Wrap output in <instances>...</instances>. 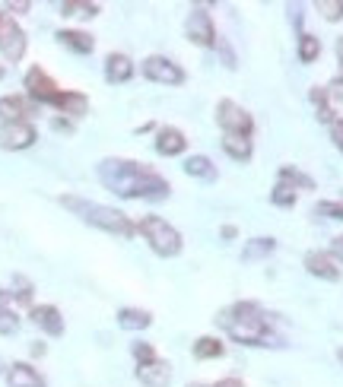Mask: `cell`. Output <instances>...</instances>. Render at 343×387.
<instances>
[{
    "mask_svg": "<svg viewBox=\"0 0 343 387\" xmlns=\"http://www.w3.org/2000/svg\"><path fill=\"white\" fill-rule=\"evenodd\" d=\"M96 175L105 191L124 197V200H165L172 191L162 175L134 159H115V156L102 159L96 166Z\"/></svg>",
    "mask_w": 343,
    "mask_h": 387,
    "instance_id": "6da1fadb",
    "label": "cell"
},
{
    "mask_svg": "<svg viewBox=\"0 0 343 387\" xmlns=\"http://www.w3.org/2000/svg\"><path fill=\"white\" fill-rule=\"evenodd\" d=\"M216 324L241 346H280L270 314L254 302H235L229 308H223Z\"/></svg>",
    "mask_w": 343,
    "mask_h": 387,
    "instance_id": "7a4b0ae2",
    "label": "cell"
},
{
    "mask_svg": "<svg viewBox=\"0 0 343 387\" xmlns=\"http://www.w3.org/2000/svg\"><path fill=\"white\" fill-rule=\"evenodd\" d=\"M61 203L67 210H74L76 216H80L86 226H96L102 228V232H111V235H121V238H131L134 232H137V226H134L127 216L121 213V210L115 207H105V203H92V200H83V197H70V194H64Z\"/></svg>",
    "mask_w": 343,
    "mask_h": 387,
    "instance_id": "3957f363",
    "label": "cell"
},
{
    "mask_svg": "<svg viewBox=\"0 0 343 387\" xmlns=\"http://www.w3.org/2000/svg\"><path fill=\"white\" fill-rule=\"evenodd\" d=\"M137 228L159 257H175L181 251V232L172 222H165L162 216H144Z\"/></svg>",
    "mask_w": 343,
    "mask_h": 387,
    "instance_id": "277c9868",
    "label": "cell"
},
{
    "mask_svg": "<svg viewBox=\"0 0 343 387\" xmlns=\"http://www.w3.org/2000/svg\"><path fill=\"white\" fill-rule=\"evenodd\" d=\"M216 124L223 127V133H241V137H251L254 133V118L239 102H232V98H223L216 105Z\"/></svg>",
    "mask_w": 343,
    "mask_h": 387,
    "instance_id": "5b68a950",
    "label": "cell"
},
{
    "mask_svg": "<svg viewBox=\"0 0 343 387\" xmlns=\"http://www.w3.org/2000/svg\"><path fill=\"white\" fill-rule=\"evenodd\" d=\"M0 54L10 64L22 61V54H26V32L10 13H0Z\"/></svg>",
    "mask_w": 343,
    "mask_h": 387,
    "instance_id": "8992f818",
    "label": "cell"
},
{
    "mask_svg": "<svg viewBox=\"0 0 343 387\" xmlns=\"http://www.w3.org/2000/svg\"><path fill=\"white\" fill-rule=\"evenodd\" d=\"M185 32L194 45L200 48H213V45H220V35H216V26H213V16L206 13V7H194L188 13V22H185Z\"/></svg>",
    "mask_w": 343,
    "mask_h": 387,
    "instance_id": "52a82bcc",
    "label": "cell"
},
{
    "mask_svg": "<svg viewBox=\"0 0 343 387\" xmlns=\"http://www.w3.org/2000/svg\"><path fill=\"white\" fill-rule=\"evenodd\" d=\"M140 70H144V76L153 80V83H162V86H181L185 83V70L172 61V57H162V54H150Z\"/></svg>",
    "mask_w": 343,
    "mask_h": 387,
    "instance_id": "ba28073f",
    "label": "cell"
},
{
    "mask_svg": "<svg viewBox=\"0 0 343 387\" xmlns=\"http://www.w3.org/2000/svg\"><path fill=\"white\" fill-rule=\"evenodd\" d=\"M26 92H29V98L38 105H57V98H61L64 89L41 67H32L26 73Z\"/></svg>",
    "mask_w": 343,
    "mask_h": 387,
    "instance_id": "9c48e42d",
    "label": "cell"
},
{
    "mask_svg": "<svg viewBox=\"0 0 343 387\" xmlns=\"http://www.w3.org/2000/svg\"><path fill=\"white\" fill-rule=\"evenodd\" d=\"M35 127L29 121H13L0 127V149H29L35 143Z\"/></svg>",
    "mask_w": 343,
    "mask_h": 387,
    "instance_id": "30bf717a",
    "label": "cell"
},
{
    "mask_svg": "<svg viewBox=\"0 0 343 387\" xmlns=\"http://www.w3.org/2000/svg\"><path fill=\"white\" fill-rule=\"evenodd\" d=\"M305 270L318 279H328V283L340 279V267H337V257L330 251H309L305 254Z\"/></svg>",
    "mask_w": 343,
    "mask_h": 387,
    "instance_id": "8fae6325",
    "label": "cell"
},
{
    "mask_svg": "<svg viewBox=\"0 0 343 387\" xmlns=\"http://www.w3.org/2000/svg\"><path fill=\"white\" fill-rule=\"evenodd\" d=\"M29 318H32L35 327H41V330L48 333V337H61L64 333V318L55 305H32Z\"/></svg>",
    "mask_w": 343,
    "mask_h": 387,
    "instance_id": "7c38bea8",
    "label": "cell"
},
{
    "mask_svg": "<svg viewBox=\"0 0 343 387\" xmlns=\"http://www.w3.org/2000/svg\"><path fill=\"white\" fill-rule=\"evenodd\" d=\"M188 149V137L178 127H159L156 131V152L159 156H181Z\"/></svg>",
    "mask_w": 343,
    "mask_h": 387,
    "instance_id": "4fadbf2b",
    "label": "cell"
},
{
    "mask_svg": "<svg viewBox=\"0 0 343 387\" xmlns=\"http://www.w3.org/2000/svg\"><path fill=\"white\" fill-rule=\"evenodd\" d=\"M137 381L146 387H169L172 384V365L162 359L150 362V365H137Z\"/></svg>",
    "mask_w": 343,
    "mask_h": 387,
    "instance_id": "5bb4252c",
    "label": "cell"
},
{
    "mask_svg": "<svg viewBox=\"0 0 343 387\" xmlns=\"http://www.w3.org/2000/svg\"><path fill=\"white\" fill-rule=\"evenodd\" d=\"M131 76H134V61L127 54L111 51V54L105 57V80H108V83H127Z\"/></svg>",
    "mask_w": 343,
    "mask_h": 387,
    "instance_id": "9a60e30c",
    "label": "cell"
},
{
    "mask_svg": "<svg viewBox=\"0 0 343 387\" xmlns=\"http://www.w3.org/2000/svg\"><path fill=\"white\" fill-rule=\"evenodd\" d=\"M7 387H48V384L38 374V368H32L29 362H16L7 372Z\"/></svg>",
    "mask_w": 343,
    "mask_h": 387,
    "instance_id": "2e32d148",
    "label": "cell"
},
{
    "mask_svg": "<svg viewBox=\"0 0 343 387\" xmlns=\"http://www.w3.org/2000/svg\"><path fill=\"white\" fill-rule=\"evenodd\" d=\"M57 42H61L64 48H70L74 54H90V51L96 48V38H92L86 29H61V32H57Z\"/></svg>",
    "mask_w": 343,
    "mask_h": 387,
    "instance_id": "e0dca14e",
    "label": "cell"
},
{
    "mask_svg": "<svg viewBox=\"0 0 343 387\" xmlns=\"http://www.w3.org/2000/svg\"><path fill=\"white\" fill-rule=\"evenodd\" d=\"M26 115H32V105L22 96H4L0 98V121L13 124V121H26Z\"/></svg>",
    "mask_w": 343,
    "mask_h": 387,
    "instance_id": "ac0fdd59",
    "label": "cell"
},
{
    "mask_svg": "<svg viewBox=\"0 0 343 387\" xmlns=\"http://www.w3.org/2000/svg\"><path fill=\"white\" fill-rule=\"evenodd\" d=\"M223 149H226V156H232L235 162H248L254 152V143L251 137H241V133H223Z\"/></svg>",
    "mask_w": 343,
    "mask_h": 387,
    "instance_id": "d6986e66",
    "label": "cell"
},
{
    "mask_svg": "<svg viewBox=\"0 0 343 387\" xmlns=\"http://www.w3.org/2000/svg\"><path fill=\"white\" fill-rule=\"evenodd\" d=\"M55 108L64 111V115H70V118H83V115L90 111V98L83 96V92H67V89H64Z\"/></svg>",
    "mask_w": 343,
    "mask_h": 387,
    "instance_id": "ffe728a7",
    "label": "cell"
},
{
    "mask_svg": "<svg viewBox=\"0 0 343 387\" xmlns=\"http://www.w3.org/2000/svg\"><path fill=\"white\" fill-rule=\"evenodd\" d=\"M118 324H121L124 330H146V327L153 324V314L144 312V308H121V312H118Z\"/></svg>",
    "mask_w": 343,
    "mask_h": 387,
    "instance_id": "44dd1931",
    "label": "cell"
},
{
    "mask_svg": "<svg viewBox=\"0 0 343 387\" xmlns=\"http://www.w3.org/2000/svg\"><path fill=\"white\" fill-rule=\"evenodd\" d=\"M185 172L191 175V178H197V181H216V166H213L206 156H188L185 159Z\"/></svg>",
    "mask_w": 343,
    "mask_h": 387,
    "instance_id": "7402d4cb",
    "label": "cell"
},
{
    "mask_svg": "<svg viewBox=\"0 0 343 387\" xmlns=\"http://www.w3.org/2000/svg\"><path fill=\"white\" fill-rule=\"evenodd\" d=\"M191 353H194V359H220V356L226 353V346L216 337H197L191 346Z\"/></svg>",
    "mask_w": 343,
    "mask_h": 387,
    "instance_id": "603a6c76",
    "label": "cell"
},
{
    "mask_svg": "<svg viewBox=\"0 0 343 387\" xmlns=\"http://www.w3.org/2000/svg\"><path fill=\"white\" fill-rule=\"evenodd\" d=\"M276 178H280L283 184L295 187V191H299V187H305V191H315V181H312L305 172H299V168H295V166H280V172H276Z\"/></svg>",
    "mask_w": 343,
    "mask_h": 387,
    "instance_id": "cb8c5ba5",
    "label": "cell"
},
{
    "mask_svg": "<svg viewBox=\"0 0 343 387\" xmlns=\"http://www.w3.org/2000/svg\"><path fill=\"white\" fill-rule=\"evenodd\" d=\"M309 96H312V102H315V108H318V121H324V124H334L337 115H334V108H330L328 89H321V86H312Z\"/></svg>",
    "mask_w": 343,
    "mask_h": 387,
    "instance_id": "d4e9b609",
    "label": "cell"
},
{
    "mask_svg": "<svg viewBox=\"0 0 343 387\" xmlns=\"http://www.w3.org/2000/svg\"><path fill=\"white\" fill-rule=\"evenodd\" d=\"M318 54H321V42H318V35H312V32L299 35V61H302V64H315Z\"/></svg>",
    "mask_w": 343,
    "mask_h": 387,
    "instance_id": "484cf974",
    "label": "cell"
},
{
    "mask_svg": "<svg viewBox=\"0 0 343 387\" xmlns=\"http://www.w3.org/2000/svg\"><path fill=\"white\" fill-rule=\"evenodd\" d=\"M61 13L80 16V20H92V16H99V3H90V0H67V3H61Z\"/></svg>",
    "mask_w": 343,
    "mask_h": 387,
    "instance_id": "4316f807",
    "label": "cell"
},
{
    "mask_svg": "<svg viewBox=\"0 0 343 387\" xmlns=\"http://www.w3.org/2000/svg\"><path fill=\"white\" fill-rule=\"evenodd\" d=\"M274 248H276L274 238H254V242H248V244H245L241 257H245V261H261V257L274 254Z\"/></svg>",
    "mask_w": 343,
    "mask_h": 387,
    "instance_id": "83f0119b",
    "label": "cell"
},
{
    "mask_svg": "<svg viewBox=\"0 0 343 387\" xmlns=\"http://www.w3.org/2000/svg\"><path fill=\"white\" fill-rule=\"evenodd\" d=\"M295 197H299V191L289 184H283V181H276L274 191H270V200H274V207H293Z\"/></svg>",
    "mask_w": 343,
    "mask_h": 387,
    "instance_id": "f1b7e54d",
    "label": "cell"
},
{
    "mask_svg": "<svg viewBox=\"0 0 343 387\" xmlns=\"http://www.w3.org/2000/svg\"><path fill=\"white\" fill-rule=\"evenodd\" d=\"M315 10L324 16L328 22H340L343 20V0H318Z\"/></svg>",
    "mask_w": 343,
    "mask_h": 387,
    "instance_id": "f546056e",
    "label": "cell"
},
{
    "mask_svg": "<svg viewBox=\"0 0 343 387\" xmlns=\"http://www.w3.org/2000/svg\"><path fill=\"white\" fill-rule=\"evenodd\" d=\"M16 330H20V314L10 312V308H0V337H10Z\"/></svg>",
    "mask_w": 343,
    "mask_h": 387,
    "instance_id": "4dcf8cb0",
    "label": "cell"
},
{
    "mask_svg": "<svg viewBox=\"0 0 343 387\" xmlns=\"http://www.w3.org/2000/svg\"><path fill=\"white\" fill-rule=\"evenodd\" d=\"M131 353H134V359H137V365H150V362H156V349H153L150 343H134Z\"/></svg>",
    "mask_w": 343,
    "mask_h": 387,
    "instance_id": "1f68e13d",
    "label": "cell"
},
{
    "mask_svg": "<svg viewBox=\"0 0 343 387\" xmlns=\"http://www.w3.org/2000/svg\"><path fill=\"white\" fill-rule=\"evenodd\" d=\"M13 286H16V292H13L16 302H20V305H29V302H32V283H29L26 277H13Z\"/></svg>",
    "mask_w": 343,
    "mask_h": 387,
    "instance_id": "d6a6232c",
    "label": "cell"
},
{
    "mask_svg": "<svg viewBox=\"0 0 343 387\" xmlns=\"http://www.w3.org/2000/svg\"><path fill=\"white\" fill-rule=\"evenodd\" d=\"M315 210H318L321 216H328V219H340V222H343V203H337V200H321Z\"/></svg>",
    "mask_w": 343,
    "mask_h": 387,
    "instance_id": "836d02e7",
    "label": "cell"
},
{
    "mask_svg": "<svg viewBox=\"0 0 343 387\" xmlns=\"http://www.w3.org/2000/svg\"><path fill=\"white\" fill-rule=\"evenodd\" d=\"M328 98H330V102H337V105H343V73L334 76V80L328 83Z\"/></svg>",
    "mask_w": 343,
    "mask_h": 387,
    "instance_id": "e575fe53",
    "label": "cell"
},
{
    "mask_svg": "<svg viewBox=\"0 0 343 387\" xmlns=\"http://www.w3.org/2000/svg\"><path fill=\"white\" fill-rule=\"evenodd\" d=\"M330 140H334V146L343 152V118H337L334 124H330Z\"/></svg>",
    "mask_w": 343,
    "mask_h": 387,
    "instance_id": "d590c367",
    "label": "cell"
},
{
    "mask_svg": "<svg viewBox=\"0 0 343 387\" xmlns=\"http://www.w3.org/2000/svg\"><path fill=\"white\" fill-rule=\"evenodd\" d=\"M220 54H223V61H226V67L235 70V54H232V48H229V42H220Z\"/></svg>",
    "mask_w": 343,
    "mask_h": 387,
    "instance_id": "8d00e7d4",
    "label": "cell"
},
{
    "mask_svg": "<svg viewBox=\"0 0 343 387\" xmlns=\"http://www.w3.org/2000/svg\"><path fill=\"white\" fill-rule=\"evenodd\" d=\"M330 254H334L337 261H343V235H337L334 242H330Z\"/></svg>",
    "mask_w": 343,
    "mask_h": 387,
    "instance_id": "74e56055",
    "label": "cell"
},
{
    "mask_svg": "<svg viewBox=\"0 0 343 387\" xmlns=\"http://www.w3.org/2000/svg\"><path fill=\"white\" fill-rule=\"evenodd\" d=\"M55 131H64V133H74V121H64V118H55Z\"/></svg>",
    "mask_w": 343,
    "mask_h": 387,
    "instance_id": "f35d334b",
    "label": "cell"
},
{
    "mask_svg": "<svg viewBox=\"0 0 343 387\" xmlns=\"http://www.w3.org/2000/svg\"><path fill=\"white\" fill-rule=\"evenodd\" d=\"M29 7H32L29 0H20V3H7V10H10V13H26Z\"/></svg>",
    "mask_w": 343,
    "mask_h": 387,
    "instance_id": "ab89813d",
    "label": "cell"
},
{
    "mask_svg": "<svg viewBox=\"0 0 343 387\" xmlns=\"http://www.w3.org/2000/svg\"><path fill=\"white\" fill-rule=\"evenodd\" d=\"M220 235L226 238V242H232V238L239 235V228H235V226H223V228H220Z\"/></svg>",
    "mask_w": 343,
    "mask_h": 387,
    "instance_id": "60d3db41",
    "label": "cell"
},
{
    "mask_svg": "<svg viewBox=\"0 0 343 387\" xmlns=\"http://www.w3.org/2000/svg\"><path fill=\"white\" fill-rule=\"evenodd\" d=\"M213 387H245V384H241L239 378H223V381H216Z\"/></svg>",
    "mask_w": 343,
    "mask_h": 387,
    "instance_id": "b9f144b4",
    "label": "cell"
},
{
    "mask_svg": "<svg viewBox=\"0 0 343 387\" xmlns=\"http://www.w3.org/2000/svg\"><path fill=\"white\" fill-rule=\"evenodd\" d=\"M337 64H340V70H343V35L337 38Z\"/></svg>",
    "mask_w": 343,
    "mask_h": 387,
    "instance_id": "7bdbcfd3",
    "label": "cell"
},
{
    "mask_svg": "<svg viewBox=\"0 0 343 387\" xmlns=\"http://www.w3.org/2000/svg\"><path fill=\"white\" fill-rule=\"evenodd\" d=\"M32 356H45V346H41V343H32Z\"/></svg>",
    "mask_w": 343,
    "mask_h": 387,
    "instance_id": "ee69618b",
    "label": "cell"
},
{
    "mask_svg": "<svg viewBox=\"0 0 343 387\" xmlns=\"http://www.w3.org/2000/svg\"><path fill=\"white\" fill-rule=\"evenodd\" d=\"M337 359H340V365H343V346H340V349H337Z\"/></svg>",
    "mask_w": 343,
    "mask_h": 387,
    "instance_id": "f6af8a7d",
    "label": "cell"
},
{
    "mask_svg": "<svg viewBox=\"0 0 343 387\" xmlns=\"http://www.w3.org/2000/svg\"><path fill=\"white\" fill-rule=\"evenodd\" d=\"M4 73H7V70H4V67H0V80H4Z\"/></svg>",
    "mask_w": 343,
    "mask_h": 387,
    "instance_id": "bcb514c9",
    "label": "cell"
},
{
    "mask_svg": "<svg viewBox=\"0 0 343 387\" xmlns=\"http://www.w3.org/2000/svg\"><path fill=\"white\" fill-rule=\"evenodd\" d=\"M188 387H206V384H188Z\"/></svg>",
    "mask_w": 343,
    "mask_h": 387,
    "instance_id": "7dc6e473",
    "label": "cell"
}]
</instances>
